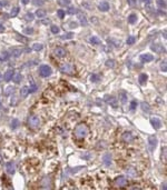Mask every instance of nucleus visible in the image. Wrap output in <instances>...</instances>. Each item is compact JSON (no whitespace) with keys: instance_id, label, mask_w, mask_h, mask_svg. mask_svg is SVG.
<instances>
[{"instance_id":"18","label":"nucleus","mask_w":167,"mask_h":190,"mask_svg":"<svg viewBox=\"0 0 167 190\" xmlns=\"http://www.w3.org/2000/svg\"><path fill=\"white\" fill-rule=\"evenodd\" d=\"M103 162H104V165L107 166V167L111 165V156L109 153H106L105 156L103 157Z\"/></svg>"},{"instance_id":"15","label":"nucleus","mask_w":167,"mask_h":190,"mask_svg":"<svg viewBox=\"0 0 167 190\" xmlns=\"http://www.w3.org/2000/svg\"><path fill=\"white\" fill-rule=\"evenodd\" d=\"M139 59H140L142 62H150V61L154 59V57H153V55H150V53H143V55H140Z\"/></svg>"},{"instance_id":"13","label":"nucleus","mask_w":167,"mask_h":190,"mask_svg":"<svg viewBox=\"0 0 167 190\" xmlns=\"http://www.w3.org/2000/svg\"><path fill=\"white\" fill-rule=\"evenodd\" d=\"M115 182H116V184H117L118 187H125L127 184V179L125 177H123V176H119V177H117L115 179Z\"/></svg>"},{"instance_id":"33","label":"nucleus","mask_w":167,"mask_h":190,"mask_svg":"<svg viewBox=\"0 0 167 190\" xmlns=\"http://www.w3.org/2000/svg\"><path fill=\"white\" fill-rule=\"evenodd\" d=\"M18 12H19V7H15V8H13V9H11V12H10V17H11V18L16 17V16L18 15Z\"/></svg>"},{"instance_id":"30","label":"nucleus","mask_w":167,"mask_h":190,"mask_svg":"<svg viewBox=\"0 0 167 190\" xmlns=\"http://www.w3.org/2000/svg\"><path fill=\"white\" fill-rule=\"evenodd\" d=\"M157 6L161 9H166V0H157Z\"/></svg>"},{"instance_id":"22","label":"nucleus","mask_w":167,"mask_h":190,"mask_svg":"<svg viewBox=\"0 0 167 190\" xmlns=\"http://www.w3.org/2000/svg\"><path fill=\"white\" fill-rule=\"evenodd\" d=\"M136 21H137V15L136 13H130L129 16H128V22H129L130 25H134Z\"/></svg>"},{"instance_id":"44","label":"nucleus","mask_w":167,"mask_h":190,"mask_svg":"<svg viewBox=\"0 0 167 190\" xmlns=\"http://www.w3.org/2000/svg\"><path fill=\"white\" fill-rule=\"evenodd\" d=\"M57 16H58L60 19H64V18H65V11H64L62 9H59V10L57 11Z\"/></svg>"},{"instance_id":"38","label":"nucleus","mask_w":167,"mask_h":190,"mask_svg":"<svg viewBox=\"0 0 167 190\" xmlns=\"http://www.w3.org/2000/svg\"><path fill=\"white\" fill-rule=\"evenodd\" d=\"M67 13H68V15H71V16H73V15H76V13H77V9H76L75 7H69L68 10H67Z\"/></svg>"},{"instance_id":"2","label":"nucleus","mask_w":167,"mask_h":190,"mask_svg":"<svg viewBox=\"0 0 167 190\" xmlns=\"http://www.w3.org/2000/svg\"><path fill=\"white\" fill-rule=\"evenodd\" d=\"M28 125L32 129H37L40 126V119L38 118L37 116H30L28 118Z\"/></svg>"},{"instance_id":"41","label":"nucleus","mask_w":167,"mask_h":190,"mask_svg":"<svg viewBox=\"0 0 167 190\" xmlns=\"http://www.w3.org/2000/svg\"><path fill=\"white\" fill-rule=\"evenodd\" d=\"M32 49L35 51H40L41 49H43V44H35L34 46H32Z\"/></svg>"},{"instance_id":"7","label":"nucleus","mask_w":167,"mask_h":190,"mask_svg":"<svg viewBox=\"0 0 167 190\" xmlns=\"http://www.w3.org/2000/svg\"><path fill=\"white\" fill-rule=\"evenodd\" d=\"M22 52H25V48H11L10 49V55L15 58H18L22 55Z\"/></svg>"},{"instance_id":"6","label":"nucleus","mask_w":167,"mask_h":190,"mask_svg":"<svg viewBox=\"0 0 167 190\" xmlns=\"http://www.w3.org/2000/svg\"><path fill=\"white\" fill-rule=\"evenodd\" d=\"M157 138H156V136H149L148 137V146H149V150L150 151H153L156 146H157Z\"/></svg>"},{"instance_id":"19","label":"nucleus","mask_w":167,"mask_h":190,"mask_svg":"<svg viewBox=\"0 0 167 190\" xmlns=\"http://www.w3.org/2000/svg\"><path fill=\"white\" fill-rule=\"evenodd\" d=\"M147 79H148V76L146 74H140L139 77H138V81H139L140 85H145L147 83Z\"/></svg>"},{"instance_id":"24","label":"nucleus","mask_w":167,"mask_h":190,"mask_svg":"<svg viewBox=\"0 0 167 190\" xmlns=\"http://www.w3.org/2000/svg\"><path fill=\"white\" fill-rule=\"evenodd\" d=\"M46 15H47V11L43 10V9H38L37 11H36V16H37L38 18H45Z\"/></svg>"},{"instance_id":"57","label":"nucleus","mask_w":167,"mask_h":190,"mask_svg":"<svg viewBox=\"0 0 167 190\" xmlns=\"http://www.w3.org/2000/svg\"><path fill=\"white\" fill-rule=\"evenodd\" d=\"M43 25H48V24H50V20H43Z\"/></svg>"},{"instance_id":"32","label":"nucleus","mask_w":167,"mask_h":190,"mask_svg":"<svg viewBox=\"0 0 167 190\" xmlns=\"http://www.w3.org/2000/svg\"><path fill=\"white\" fill-rule=\"evenodd\" d=\"M74 38V33H71V32H68V33H66V35H64L60 37L61 40H67V39H73Z\"/></svg>"},{"instance_id":"9","label":"nucleus","mask_w":167,"mask_h":190,"mask_svg":"<svg viewBox=\"0 0 167 190\" xmlns=\"http://www.w3.org/2000/svg\"><path fill=\"white\" fill-rule=\"evenodd\" d=\"M6 171L9 175H13L15 171H16V165L13 161H9L6 164Z\"/></svg>"},{"instance_id":"49","label":"nucleus","mask_w":167,"mask_h":190,"mask_svg":"<svg viewBox=\"0 0 167 190\" xmlns=\"http://www.w3.org/2000/svg\"><path fill=\"white\" fill-rule=\"evenodd\" d=\"M7 5H8V1H6V0H0V9L3 8V7H6Z\"/></svg>"},{"instance_id":"56","label":"nucleus","mask_w":167,"mask_h":190,"mask_svg":"<svg viewBox=\"0 0 167 190\" xmlns=\"http://www.w3.org/2000/svg\"><path fill=\"white\" fill-rule=\"evenodd\" d=\"M3 31H5V27H3L2 24H0V32H3Z\"/></svg>"},{"instance_id":"14","label":"nucleus","mask_w":167,"mask_h":190,"mask_svg":"<svg viewBox=\"0 0 167 190\" xmlns=\"http://www.w3.org/2000/svg\"><path fill=\"white\" fill-rule=\"evenodd\" d=\"M150 123H152V126L154 127L155 129H161V119H158L157 117H153V118L150 119Z\"/></svg>"},{"instance_id":"4","label":"nucleus","mask_w":167,"mask_h":190,"mask_svg":"<svg viewBox=\"0 0 167 190\" xmlns=\"http://www.w3.org/2000/svg\"><path fill=\"white\" fill-rule=\"evenodd\" d=\"M60 71L62 74H68V75H73L75 72V68L73 64L70 63H64L60 66Z\"/></svg>"},{"instance_id":"54","label":"nucleus","mask_w":167,"mask_h":190,"mask_svg":"<svg viewBox=\"0 0 167 190\" xmlns=\"http://www.w3.org/2000/svg\"><path fill=\"white\" fill-rule=\"evenodd\" d=\"M17 39H18L19 41H22V42H25V44H26V42H27V39H26V38H21V37H17Z\"/></svg>"},{"instance_id":"45","label":"nucleus","mask_w":167,"mask_h":190,"mask_svg":"<svg viewBox=\"0 0 167 190\" xmlns=\"http://www.w3.org/2000/svg\"><path fill=\"white\" fill-rule=\"evenodd\" d=\"M108 44H112L115 47H119V46H120V42H119V41H118V42L117 41H115L114 39H108Z\"/></svg>"},{"instance_id":"1","label":"nucleus","mask_w":167,"mask_h":190,"mask_svg":"<svg viewBox=\"0 0 167 190\" xmlns=\"http://www.w3.org/2000/svg\"><path fill=\"white\" fill-rule=\"evenodd\" d=\"M74 133L77 138L84 139L87 135H88V127L85 123H79V125H77V127L75 128Z\"/></svg>"},{"instance_id":"17","label":"nucleus","mask_w":167,"mask_h":190,"mask_svg":"<svg viewBox=\"0 0 167 190\" xmlns=\"http://www.w3.org/2000/svg\"><path fill=\"white\" fill-rule=\"evenodd\" d=\"M13 75H15V71H13V70H11V69L8 70V71H6V74L3 75V80L7 81V83H8V81H10V80L13 79Z\"/></svg>"},{"instance_id":"39","label":"nucleus","mask_w":167,"mask_h":190,"mask_svg":"<svg viewBox=\"0 0 167 190\" xmlns=\"http://www.w3.org/2000/svg\"><path fill=\"white\" fill-rule=\"evenodd\" d=\"M32 3H34L35 6L40 7V6H43V5H45V1H43V0H32Z\"/></svg>"},{"instance_id":"12","label":"nucleus","mask_w":167,"mask_h":190,"mask_svg":"<svg viewBox=\"0 0 167 190\" xmlns=\"http://www.w3.org/2000/svg\"><path fill=\"white\" fill-rule=\"evenodd\" d=\"M54 53H55L57 57L59 58H62L66 56V50H65V48H62V47H57V48H55V50H54Z\"/></svg>"},{"instance_id":"29","label":"nucleus","mask_w":167,"mask_h":190,"mask_svg":"<svg viewBox=\"0 0 167 190\" xmlns=\"http://www.w3.org/2000/svg\"><path fill=\"white\" fill-rule=\"evenodd\" d=\"M136 42V37L135 36H129L127 40H126V44H134Z\"/></svg>"},{"instance_id":"23","label":"nucleus","mask_w":167,"mask_h":190,"mask_svg":"<svg viewBox=\"0 0 167 190\" xmlns=\"http://www.w3.org/2000/svg\"><path fill=\"white\" fill-rule=\"evenodd\" d=\"M89 41H90V44H96V46H98V44H101V41H100V39L98 37H96V36H93L92 38L89 39Z\"/></svg>"},{"instance_id":"46","label":"nucleus","mask_w":167,"mask_h":190,"mask_svg":"<svg viewBox=\"0 0 167 190\" xmlns=\"http://www.w3.org/2000/svg\"><path fill=\"white\" fill-rule=\"evenodd\" d=\"M161 159L166 162V147L163 148V153H161Z\"/></svg>"},{"instance_id":"51","label":"nucleus","mask_w":167,"mask_h":190,"mask_svg":"<svg viewBox=\"0 0 167 190\" xmlns=\"http://www.w3.org/2000/svg\"><path fill=\"white\" fill-rule=\"evenodd\" d=\"M24 32H25V33H32V32H34V29H32V28H26L25 30H24Z\"/></svg>"},{"instance_id":"20","label":"nucleus","mask_w":167,"mask_h":190,"mask_svg":"<svg viewBox=\"0 0 167 190\" xmlns=\"http://www.w3.org/2000/svg\"><path fill=\"white\" fill-rule=\"evenodd\" d=\"M126 173H127V176H129L131 178H135L137 176V171L134 168H127L126 169Z\"/></svg>"},{"instance_id":"53","label":"nucleus","mask_w":167,"mask_h":190,"mask_svg":"<svg viewBox=\"0 0 167 190\" xmlns=\"http://www.w3.org/2000/svg\"><path fill=\"white\" fill-rule=\"evenodd\" d=\"M142 1L144 2V3H145V5H150L153 0H142Z\"/></svg>"},{"instance_id":"55","label":"nucleus","mask_w":167,"mask_h":190,"mask_svg":"<svg viewBox=\"0 0 167 190\" xmlns=\"http://www.w3.org/2000/svg\"><path fill=\"white\" fill-rule=\"evenodd\" d=\"M69 26H70V28H76L77 27V22H70Z\"/></svg>"},{"instance_id":"10","label":"nucleus","mask_w":167,"mask_h":190,"mask_svg":"<svg viewBox=\"0 0 167 190\" xmlns=\"http://www.w3.org/2000/svg\"><path fill=\"white\" fill-rule=\"evenodd\" d=\"M122 139L125 142H130V141L134 140V135H133V132H130V131H125L123 133V136H122Z\"/></svg>"},{"instance_id":"31","label":"nucleus","mask_w":167,"mask_h":190,"mask_svg":"<svg viewBox=\"0 0 167 190\" xmlns=\"http://www.w3.org/2000/svg\"><path fill=\"white\" fill-rule=\"evenodd\" d=\"M79 20H80V24L82 26H87L88 25V21H87L86 17H85V15H79Z\"/></svg>"},{"instance_id":"60","label":"nucleus","mask_w":167,"mask_h":190,"mask_svg":"<svg viewBox=\"0 0 167 190\" xmlns=\"http://www.w3.org/2000/svg\"><path fill=\"white\" fill-rule=\"evenodd\" d=\"M0 106H1V102H0Z\"/></svg>"},{"instance_id":"58","label":"nucleus","mask_w":167,"mask_h":190,"mask_svg":"<svg viewBox=\"0 0 167 190\" xmlns=\"http://www.w3.org/2000/svg\"><path fill=\"white\" fill-rule=\"evenodd\" d=\"M28 2H29V0H22V3H24V5H27Z\"/></svg>"},{"instance_id":"36","label":"nucleus","mask_w":167,"mask_h":190,"mask_svg":"<svg viewBox=\"0 0 167 190\" xmlns=\"http://www.w3.org/2000/svg\"><path fill=\"white\" fill-rule=\"evenodd\" d=\"M13 92H15V88L13 87H7L6 90H5V95L7 96H10Z\"/></svg>"},{"instance_id":"40","label":"nucleus","mask_w":167,"mask_h":190,"mask_svg":"<svg viewBox=\"0 0 167 190\" xmlns=\"http://www.w3.org/2000/svg\"><path fill=\"white\" fill-rule=\"evenodd\" d=\"M19 126V120L18 119H13L11 121V129H17Z\"/></svg>"},{"instance_id":"42","label":"nucleus","mask_w":167,"mask_h":190,"mask_svg":"<svg viewBox=\"0 0 167 190\" xmlns=\"http://www.w3.org/2000/svg\"><path fill=\"white\" fill-rule=\"evenodd\" d=\"M25 20H26V21H32V20H34V15H32L31 12L26 13V15H25Z\"/></svg>"},{"instance_id":"8","label":"nucleus","mask_w":167,"mask_h":190,"mask_svg":"<svg viewBox=\"0 0 167 190\" xmlns=\"http://www.w3.org/2000/svg\"><path fill=\"white\" fill-rule=\"evenodd\" d=\"M152 50L154 51L155 53H163V52H165L166 51V49L161 46V44H152Z\"/></svg>"},{"instance_id":"21","label":"nucleus","mask_w":167,"mask_h":190,"mask_svg":"<svg viewBox=\"0 0 167 190\" xmlns=\"http://www.w3.org/2000/svg\"><path fill=\"white\" fill-rule=\"evenodd\" d=\"M28 94H29V87L25 86V87H22V88L20 89V96L22 98H26L28 96Z\"/></svg>"},{"instance_id":"48","label":"nucleus","mask_w":167,"mask_h":190,"mask_svg":"<svg viewBox=\"0 0 167 190\" xmlns=\"http://www.w3.org/2000/svg\"><path fill=\"white\" fill-rule=\"evenodd\" d=\"M127 1H128V3H129L130 7L137 6V0H127Z\"/></svg>"},{"instance_id":"34","label":"nucleus","mask_w":167,"mask_h":190,"mask_svg":"<svg viewBox=\"0 0 167 190\" xmlns=\"http://www.w3.org/2000/svg\"><path fill=\"white\" fill-rule=\"evenodd\" d=\"M70 2H71V0H58V3H59L60 6H62V7L69 6V5H70Z\"/></svg>"},{"instance_id":"26","label":"nucleus","mask_w":167,"mask_h":190,"mask_svg":"<svg viewBox=\"0 0 167 190\" xmlns=\"http://www.w3.org/2000/svg\"><path fill=\"white\" fill-rule=\"evenodd\" d=\"M21 79H22V76L20 75V72L16 74V75H13V80L15 83H19L20 81H21Z\"/></svg>"},{"instance_id":"59","label":"nucleus","mask_w":167,"mask_h":190,"mask_svg":"<svg viewBox=\"0 0 167 190\" xmlns=\"http://www.w3.org/2000/svg\"><path fill=\"white\" fill-rule=\"evenodd\" d=\"M0 81H1V74H0Z\"/></svg>"},{"instance_id":"37","label":"nucleus","mask_w":167,"mask_h":190,"mask_svg":"<svg viewBox=\"0 0 167 190\" xmlns=\"http://www.w3.org/2000/svg\"><path fill=\"white\" fill-rule=\"evenodd\" d=\"M99 80H100V77H99L98 75H95V74H94V75L90 76V81H92V83H98Z\"/></svg>"},{"instance_id":"28","label":"nucleus","mask_w":167,"mask_h":190,"mask_svg":"<svg viewBox=\"0 0 167 190\" xmlns=\"http://www.w3.org/2000/svg\"><path fill=\"white\" fill-rule=\"evenodd\" d=\"M105 64L108 67V68H114L115 66H116V63H115V60H112V59H108V60H106Z\"/></svg>"},{"instance_id":"5","label":"nucleus","mask_w":167,"mask_h":190,"mask_svg":"<svg viewBox=\"0 0 167 190\" xmlns=\"http://www.w3.org/2000/svg\"><path fill=\"white\" fill-rule=\"evenodd\" d=\"M105 101L108 103V105H110V106H112L114 108L117 107V98H115L114 96H109V95H106L105 96Z\"/></svg>"},{"instance_id":"27","label":"nucleus","mask_w":167,"mask_h":190,"mask_svg":"<svg viewBox=\"0 0 167 190\" xmlns=\"http://www.w3.org/2000/svg\"><path fill=\"white\" fill-rule=\"evenodd\" d=\"M9 57H10V53H8L7 51H5V52H2L1 53V56H0V61H7L8 59H9Z\"/></svg>"},{"instance_id":"52","label":"nucleus","mask_w":167,"mask_h":190,"mask_svg":"<svg viewBox=\"0 0 167 190\" xmlns=\"http://www.w3.org/2000/svg\"><path fill=\"white\" fill-rule=\"evenodd\" d=\"M36 89H37V87H36L35 85H32L31 87H29V92H35V91H36Z\"/></svg>"},{"instance_id":"16","label":"nucleus","mask_w":167,"mask_h":190,"mask_svg":"<svg viewBox=\"0 0 167 190\" xmlns=\"http://www.w3.org/2000/svg\"><path fill=\"white\" fill-rule=\"evenodd\" d=\"M98 9L103 12H106V11H108L110 9V6H109V3L107 1H101L98 5Z\"/></svg>"},{"instance_id":"50","label":"nucleus","mask_w":167,"mask_h":190,"mask_svg":"<svg viewBox=\"0 0 167 190\" xmlns=\"http://www.w3.org/2000/svg\"><path fill=\"white\" fill-rule=\"evenodd\" d=\"M161 70L164 71V72H166L167 70V67H166V61H163V63H161Z\"/></svg>"},{"instance_id":"47","label":"nucleus","mask_w":167,"mask_h":190,"mask_svg":"<svg viewBox=\"0 0 167 190\" xmlns=\"http://www.w3.org/2000/svg\"><path fill=\"white\" fill-rule=\"evenodd\" d=\"M137 107V102L135 100H133V101L130 102V110H135Z\"/></svg>"},{"instance_id":"25","label":"nucleus","mask_w":167,"mask_h":190,"mask_svg":"<svg viewBox=\"0 0 167 190\" xmlns=\"http://www.w3.org/2000/svg\"><path fill=\"white\" fill-rule=\"evenodd\" d=\"M119 96H120V101L123 105H125L126 102H127V94L125 92V91H120L119 92Z\"/></svg>"},{"instance_id":"35","label":"nucleus","mask_w":167,"mask_h":190,"mask_svg":"<svg viewBox=\"0 0 167 190\" xmlns=\"http://www.w3.org/2000/svg\"><path fill=\"white\" fill-rule=\"evenodd\" d=\"M142 109L144 110V111H146V112H149L150 111V107H149L148 103H146V102H142Z\"/></svg>"},{"instance_id":"11","label":"nucleus","mask_w":167,"mask_h":190,"mask_svg":"<svg viewBox=\"0 0 167 190\" xmlns=\"http://www.w3.org/2000/svg\"><path fill=\"white\" fill-rule=\"evenodd\" d=\"M40 186H41L43 189H50V188H51V180H50V178L49 177L43 178Z\"/></svg>"},{"instance_id":"43","label":"nucleus","mask_w":167,"mask_h":190,"mask_svg":"<svg viewBox=\"0 0 167 190\" xmlns=\"http://www.w3.org/2000/svg\"><path fill=\"white\" fill-rule=\"evenodd\" d=\"M50 29H51V32H52V33H58V32H59V30H60V29H59V27H58V26H51V27H50Z\"/></svg>"},{"instance_id":"3","label":"nucleus","mask_w":167,"mask_h":190,"mask_svg":"<svg viewBox=\"0 0 167 190\" xmlns=\"http://www.w3.org/2000/svg\"><path fill=\"white\" fill-rule=\"evenodd\" d=\"M51 72H52V70L50 68L49 66H47V64H43V66H40L39 67V75L43 78H46V77H49L51 75Z\"/></svg>"}]
</instances>
